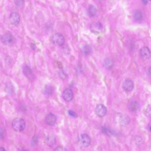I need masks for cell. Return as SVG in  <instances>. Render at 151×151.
Instances as JSON below:
<instances>
[{"mask_svg":"<svg viewBox=\"0 0 151 151\" xmlns=\"http://www.w3.org/2000/svg\"><path fill=\"white\" fill-rule=\"evenodd\" d=\"M12 127L13 129L18 132L22 131L25 130L26 126V123L23 119L17 118L12 122Z\"/></svg>","mask_w":151,"mask_h":151,"instance_id":"obj_1","label":"cell"},{"mask_svg":"<svg viewBox=\"0 0 151 151\" xmlns=\"http://www.w3.org/2000/svg\"><path fill=\"white\" fill-rule=\"evenodd\" d=\"M51 42L54 44L61 46L65 43V37L60 33H56L53 35L51 37Z\"/></svg>","mask_w":151,"mask_h":151,"instance_id":"obj_2","label":"cell"},{"mask_svg":"<svg viewBox=\"0 0 151 151\" xmlns=\"http://www.w3.org/2000/svg\"><path fill=\"white\" fill-rule=\"evenodd\" d=\"M90 30L94 33H101L104 31V27L100 22H95L91 24L90 26Z\"/></svg>","mask_w":151,"mask_h":151,"instance_id":"obj_3","label":"cell"},{"mask_svg":"<svg viewBox=\"0 0 151 151\" xmlns=\"http://www.w3.org/2000/svg\"><path fill=\"white\" fill-rule=\"evenodd\" d=\"M117 120L121 126H126L130 124V117L126 114H119V116L117 117Z\"/></svg>","mask_w":151,"mask_h":151,"instance_id":"obj_4","label":"cell"},{"mask_svg":"<svg viewBox=\"0 0 151 151\" xmlns=\"http://www.w3.org/2000/svg\"><path fill=\"white\" fill-rule=\"evenodd\" d=\"M80 143L84 147H88L91 144V139L88 135L82 134L80 137Z\"/></svg>","mask_w":151,"mask_h":151,"instance_id":"obj_5","label":"cell"},{"mask_svg":"<svg viewBox=\"0 0 151 151\" xmlns=\"http://www.w3.org/2000/svg\"><path fill=\"white\" fill-rule=\"evenodd\" d=\"M95 113L98 117L102 118L106 115L107 108L103 104H98L95 108Z\"/></svg>","mask_w":151,"mask_h":151,"instance_id":"obj_6","label":"cell"},{"mask_svg":"<svg viewBox=\"0 0 151 151\" xmlns=\"http://www.w3.org/2000/svg\"><path fill=\"white\" fill-rule=\"evenodd\" d=\"M62 96L65 101L70 102L74 98V93L71 89H66L63 91Z\"/></svg>","mask_w":151,"mask_h":151,"instance_id":"obj_7","label":"cell"},{"mask_svg":"<svg viewBox=\"0 0 151 151\" xmlns=\"http://www.w3.org/2000/svg\"><path fill=\"white\" fill-rule=\"evenodd\" d=\"M1 41L5 45H9L13 41V35L11 33L8 31L1 36Z\"/></svg>","mask_w":151,"mask_h":151,"instance_id":"obj_8","label":"cell"},{"mask_svg":"<svg viewBox=\"0 0 151 151\" xmlns=\"http://www.w3.org/2000/svg\"><path fill=\"white\" fill-rule=\"evenodd\" d=\"M134 86V82L130 79H126L123 82L122 88L125 91L130 92L133 90Z\"/></svg>","mask_w":151,"mask_h":151,"instance_id":"obj_9","label":"cell"},{"mask_svg":"<svg viewBox=\"0 0 151 151\" xmlns=\"http://www.w3.org/2000/svg\"><path fill=\"white\" fill-rule=\"evenodd\" d=\"M140 56L144 60H148L151 57V52L150 49L147 47H144L140 51Z\"/></svg>","mask_w":151,"mask_h":151,"instance_id":"obj_10","label":"cell"},{"mask_svg":"<svg viewBox=\"0 0 151 151\" xmlns=\"http://www.w3.org/2000/svg\"><path fill=\"white\" fill-rule=\"evenodd\" d=\"M9 20L11 24L13 25L16 26L19 25L21 21L19 13L17 12L11 13L9 16Z\"/></svg>","mask_w":151,"mask_h":151,"instance_id":"obj_11","label":"cell"},{"mask_svg":"<svg viewBox=\"0 0 151 151\" xmlns=\"http://www.w3.org/2000/svg\"><path fill=\"white\" fill-rule=\"evenodd\" d=\"M45 122L49 126H53L55 125L57 120L56 116L52 113H49L45 117Z\"/></svg>","mask_w":151,"mask_h":151,"instance_id":"obj_12","label":"cell"},{"mask_svg":"<svg viewBox=\"0 0 151 151\" xmlns=\"http://www.w3.org/2000/svg\"><path fill=\"white\" fill-rule=\"evenodd\" d=\"M23 72L25 76L27 78V79L31 80H33L34 79V75L32 70L29 66L25 65L23 68Z\"/></svg>","mask_w":151,"mask_h":151,"instance_id":"obj_13","label":"cell"},{"mask_svg":"<svg viewBox=\"0 0 151 151\" xmlns=\"http://www.w3.org/2000/svg\"><path fill=\"white\" fill-rule=\"evenodd\" d=\"M97 9L93 5H90L88 9V12L90 17H94L97 14Z\"/></svg>","mask_w":151,"mask_h":151,"instance_id":"obj_14","label":"cell"},{"mask_svg":"<svg viewBox=\"0 0 151 151\" xmlns=\"http://www.w3.org/2000/svg\"><path fill=\"white\" fill-rule=\"evenodd\" d=\"M139 106V104L137 102L133 101L130 104V110L132 112H135L138 110Z\"/></svg>","mask_w":151,"mask_h":151,"instance_id":"obj_15","label":"cell"},{"mask_svg":"<svg viewBox=\"0 0 151 151\" xmlns=\"http://www.w3.org/2000/svg\"><path fill=\"white\" fill-rule=\"evenodd\" d=\"M82 51L84 55H90V53L92 52V48L89 45H85L84 46L82 47Z\"/></svg>","mask_w":151,"mask_h":151,"instance_id":"obj_16","label":"cell"},{"mask_svg":"<svg viewBox=\"0 0 151 151\" xmlns=\"http://www.w3.org/2000/svg\"><path fill=\"white\" fill-rule=\"evenodd\" d=\"M134 19L135 21H139L143 18V14L141 11L137 10L134 14Z\"/></svg>","mask_w":151,"mask_h":151,"instance_id":"obj_17","label":"cell"},{"mask_svg":"<svg viewBox=\"0 0 151 151\" xmlns=\"http://www.w3.org/2000/svg\"><path fill=\"white\" fill-rule=\"evenodd\" d=\"M114 65L113 60L110 59H107L104 62V65L107 68H111Z\"/></svg>","mask_w":151,"mask_h":151,"instance_id":"obj_18","label":"cell"},{"mask_svg":"<svg viewBox=\"0 0 151 151\" xmlns=\"http://www.w3.org/2000/svg\"><path fill=\"white\" fill-rule=\"evenodd\" d=\"M145 114L146 116L151 118V105L148 106L147 108L145 110Z\"/></svg>","mask_w":151,"mask_h":151,"instance_id":"obj_19","label":"cell"},{"mask_svg":"<svg viewBox=\"0 0 151 151\" xmlns=\"http://www.w3.org/2000/svg\"><path fill=\"white\" fill-rule=\"evenodd\" d=\"M45 93L47 94H50L52 93V89L51 86H48L45 89Z\"/></svg>","mask_w":151,"mask_h":151,"instance_id":"obj_20","label":"cell"},{"mask_svg":"<svg viewBox=\"0 0 151 151\" xmlns=\"http://www.w3.org/2000/svg\"><path fill=\"white\" fill-rule=\"evenodd\" d=\"M14 2H15V5L18 7L21 8V7H22L23 5L24 1H14Z\"/></svg>","mask_w":151,"mask_h":151,"instance_id":"obj_21","label":"cell"},{"mask_svg":"<svg viewBox=\"0 0 151 151\" xmlns=\"http://www.w3.org/2000/svg\"><path fill=\"white\" fill-rule=\"evenodd\" d=\"M68 114L70 116L74 117V118H76V117H78L77 114L76 112H74V111H72V110H69Z\"/></svg>","mask_w":151,"mask_h":151,"instance_id":"obj_22","label":"cell"},{"mask_svg":"<svg viewBox=\"0 0 151 151\" xmlns=\"http://www.w3.org/2000/svg\"><path fill=\"white\" fill-rule=\"evenodd\" d=\"M5 130L3 129V128H1V139L4 138V137L5 136Z\"/></svg>","mask_w":151,"mask_h":151,"instance_id":"obj_23","label":"cell"},{"mask_svg":"<svg viewBox=\"0 0 151 151\" xmlns=\"http://www.w3.org/2000/svg\"><path fill=\"white\" fill-rule=\"evenodd\" d=\"M63 148L61 146H58L57 147L55 148L54 151H63Z\"/></svg>","mask_w":151,"mask_h":151,"instance_id":"obj_24","label":"cell"},{"mask_svg":"<svg viewBox=\"0 0 151 151\" xmlns=\"http://www.w3.org/2000/svg\"><path fill=\"white\" fill-rule=\"evenodd\" d=\"M93 151H102L101 149L99 147H96V148H94V149L93 150Z\"/></svg>","mask_w":151,"mask_h":151,"instance_id":"obj_25","label":"cell"},{"mask_svg":"<svg viewBox=\"0 0 151 151\" xmlns=\"http://www.w3.org/2000/svg\"><path fill=\"white\" fill-rule=\"evenodd\" d=\"M148 74H149L150 76L151 77V67H150L148 69Z\"/></svg>","mask_w":151,"mask_h":151,"instance_id":"obj_26","label":"cell"},{"mask_svg":"<svg viewBox=\"0 0 151 151\" xmlns=\"http://www.w3.org/2000/svg\"><path fill=\"white\" fill-rule=\"evenodd\" d=\"M142 2L143 4L144 5H147L148 4V1H143Z\"/></svg>","mask_w":151,"mask_h":151,"instance_id":"obj_27","label":"cell"},{"mask_svg":"<svg viewBox=\"0 0 151 151\" xmlns=\"http://www.w3.org/2000/svg\"><path fill=\"white\" fill-rule=\"evenodd\" d=\"M0 150H1L0 151H6V150H5V148L3 147L1 148V149H0Z\"/></svg>","mask_w":151,"mask_h":151,"instance_id":"obj_28","label":"cell"}]
</instances>
